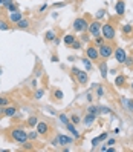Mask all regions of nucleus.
I'll return each mask as SVG.
<instances>
[{
	"mask_svg": "<svg viewBox=\"0 0 133 152\" xmlns=\"http://www.w3.org/2000/svg\"><path fill=\"white\" fill-rule=\"evenodd\" d=\"M101 35L106 39V42H112L116 35V29L112 23H103L101 25Z\"/></svg>",
	"mask_w": 133,
	"mask_h": 152,
	"instance_id": "nucleus-1",
	"label": "nucleus"
},
{
	"mask_svg": "<svg viewBox=\"0 0 133 152\" xmlns=\"http://www.w3.org/2000/svg\"><path fill=\"white\" fill-rule=\"evenodd\" d=\"M11 137H12V140L14 142H17V143H25V142H28V132L25 131V129H20V128H15V129H12L11 132Z\"/></svg>",
	"mask_w": 133,
	"mask_h": 152,
	"instance_id": "nucleus-2",
	"label": "nucleus"
},
{
	"mask_svg": "<svg viewBox=\"0 0 133 152\" xmlns=\"http://www.w3.org/2000/svg\"><path fill=\"white\" fill-rule=\"evenodd\" d=\"M72 28H73V31H75V32H86L87 28H89V22L84 17H78V19L73 20Z\"/></svg>",
	"mask_w": 133,
	"mask_h": 152,
	"instance_id": "nucleus-3",
	"label": "nucleus"
},
{
	"mask_svg": "<svg viewBox=\"0 0 133 152\" xmlns=\"http://www.w3.org/2000/svg\"><path fill=\"white\" fill-rule=\"evenodd\" d=\"M98 52L101 58H110L113 56V46L109 45V43H103L101 46H98Z\"/></svg>",
	"mask_w": 133,
	"mask_h": 152,
	"instance_id": "nucleus-4",
	"label": "nucleus"
},
{
	"mask_svg": "<svg viewBox=\"0 0 133 152\" xmlns=\"http://www.w3.org/2000/svg\"><path fill=\"white\" fill-rule=\"evenodd\" d=\"M101 22L99 20H93V22H90L89 23V28H87V31H89V34L93 37H98V35H101Z\"/></svg>",
	"mask_w": 133,
	"mask_h": 152,
	"instance_id": "nucleus-5",
	"label": "nucleus"
},
{
	"mask_svg": "<svg viewBox=\"0 0 133 152\" xmlns=\"http://www.w3.org/2000/svg\"><path fill=\"white\" fill-rule=\"evenodd\" d=\"M86 57H89L92 62H98V58H99L98 48L95 46V45H90V46H87V49H86Z\"/></svg>",
	"mask_w": 133,
	"mask_h": 152,
	"instance_id": "nucleus-6",
	"label": "nucleus"
},
{
	"mask_svg": "<svg viewBox=\"0 0 133 152\" xmlns=\"http://www.w3.org/2000/svg\"><path fill=\"white\" fill-rule=\"evenodd\" d=\"M113 54H115V60L119 65H124L125 58H127V52L124 48H116V49H113Z\"/></svg>",
	"mask_w": 133,
	"mask_h": 152,
	"instance_id": "nucleus-7",
	"label": "nucleus"
},
{
	"mask_svg": "<svg viewBox=\"0 0 133 152\" xmlns=\"http://www.w3.org/2000/svg\"><path fill=\"white\" fill-rule=\"evenodd\" d=\"M55 140H57L58 146H66V144H72L75 138L67 137V135H63V134H57V138H55Z\"/></svg>",
	"mask_w": 133,
	"mask_h": 152,
	"instance_id": "nucleus-8",
	"label": "nucleus"
},
{
	"mask_svg": "<svg viewBox=\"0 0 133 152\" xmlns=\"http://www.w3.org/2000/svg\"><path fill=\"white\" fill-rule=\"evenodd\" d=\"M98 69H99L101 77H103L104 80L107 78V75H109V66H107V62H106V60H101V62L98 63Z\"/></svg>",
	"mask_w": 133,
	"mask_h": 152,
	"instance_id": "nucleus-9",
	"label": "nucleus"
},
{
	"mask_svg": "<svg viewBox=\"0 0 133 152\" xmlns=\"http://www.w3.org/2000/svg\"><path fill=\"white\" fill-rule=\"evenodd\" d=\"M77 80H78V83L81 85V86H86L87 85V81H89V74L86 72V71H80L77 75Z\"/></svg>",
	"mask_w": 133,
	"mask_h": 152,
	"instance_id": "nucleus-10",
	"label": "nucleus"
},
{
	"mask_svg": "<svg viewBox=\"0 0 133 152\" xmlns=\"http://www.w3.org/2000/svg\"><path fill=\"white\" fill-rule=\"evenodd\" d=\"M95 120H97V115H93V114H89V112H87V115L84 117V118H81V123H83L86 128H89V126H92V124H93Z\"/></svg>",
	"mask_w": 133,
	"mask_h": 152,
	"instance_id": "nucleus-11",
	"label": "nucleus"
},
{
	"mask_svg": "<svg viewBox=\"0 0 133 152\" xmlns=\"http://www.w3.org/2000/svg\"><path fill=\"white\" fill-rule=\"evenodd\" d=\"M23 17L22 11H14V12H9V23H17V22Z\"/></svg>",
	"mask_w": 133,
	"mask_h": 152,
	"instance_id": "nucleus-12",
	"label": "nucleus"
},
{
	"mask_svg": "<svg viewBox=\"0 0 133 152\" xmlns=\"http://www.w3.org/2000/svg\"><path fill=\"white\" fill-rule=\"evenodd\" d=\"M66 128H67V131L73 135V138H75V140L81 138V134H80V132L77 131V129H75V124H73V123H71V121H69V123L66 124Z\"/></svg>",
	"mask_w": 133,
	"mask_h": 152,
	"instance_id": "nucleus-13",
	"label": "nucleus"
},
{
	"mask_svg": "<svg viewBox=\"0 0 133 152\" xmlns=\"http://www.w3.org/2000/svg\"><path fill=\"white\" fill-rule=\"evenodd\" d=\"M47 131H49V126H47L45 121H38V123H37V132H38L40 135L47 134Z\"/></svg>",
	"mask_w": 133,
	"mask_h": 152,
	"instance_id": "nucleus-14",
	"label": "nucleus"
},
{
	"mask_svg": "<svg viewBox=\"0 0 133 152\" xmlns=\"http://www.w3.org/2000/svg\"><path fill=\"white\" fill-rule=\"evenodd\" d=\"M15 28H17V29H28L29 28V20L22 17L17 23H15Z\"/></svg>",
	"mask_w": 133,
	"mask_h": 152,
	"instance_id": "nucleus-15",
	"label": "nucleus"
},
{
	"mask_svg": "<svg viewBox=\"0 0 133 152\" xmlns=\"http://www.w3.org/2000/svg\"><path fill=\"white\" fill-rule=\"evenodd\" d=\"M115 11H116V14H118V15H124V12H125V5H124L122 0H118V2H116Z\"/></svg>",
	"mask_w": 133,
	"mask_h": 152,
	"instance_id": "nucleus-16",
	"label": "nucleus"
},
{
	"mask_svg": "<svg viewBox=\"0 0 133 152\" xmlns=\"http://www.w3.org/2000/svg\"><path fill=\"white\" fill-rule=\"evenodd\" d=\"M3 114H5L6 117H14L15 114H17V108H15V106H5Z\"/></svg>",
	"mask_w": 133,
	"mask_h": 152,
	"instance_id": "nucleus-17",
	"label": "nucleus"
},
{
	"mask_svg": "<svg viewBox=\"0 0 133 152\" xmlns=\"http://www.w3.org/2000/svg\"><path fill=\"white\" fill-rule=\"evenodd\" d=\"M87 112H89V114H93V115H101V106L90 105V106L87 108Z\"/></svg>",
	"mask_w": 133,
	"mask_h": 152,
	"instance_id": "nucleus-18",
	"label": "nucleus"
},
{
	"mask_svg": "<svg viewBox=\"0 0 133 152\" xmlns=\"http://www.w3.org/2000/svg\"><path fill=\"white\" fill-rule=\"evenodd\" d=\"M75 39H77V37L73 35V34H66V35H64V39H63V42H64V45H66V46H71Z\"/></svg>",
	"mask_w": 133,
	"mask_h": 152,
	"instance_id": "nucleus-19",
	"label": "nucleus"
},
{
	"mask_svg": "<svg viewBox=\"0 0 133 152\" xmlns=\"http://www.w3.org/2000/svg\"><path fill=\"white\" fill-rule=\"evenodd\" d=\"M81 62H83V65H84V68H86V71H92V68H93V63H92V60H90L89 57H84Z\"/></svg>",
	"mask_w": 133,
	"mask_h": 152,
	"instance_id": "nucleus-20",
	"label": "nucleus"
},
{
	"mask_svg": "<svg viewBox=\"0 0 133 152\" xmlns=\"http://www.w3.org/2000/svg\"><path fill=\"white\" fill-rule=\"evenodd\" d=\"M122 32H124L125 35H130L132 32H133V26L130 23H125L124 26H122Z\"/></svg>",
	"mask_w": 133,
	"mask_h": 152,
	"instance_id": "nucleus-21",
	"label": "nucleus"
},
{
	"mask_svg": "<svg viewBox=\"0 0 133 152\" xmlns=\"http://www.w3.org/2000/svg\"><path fill=\"white\" fill-rule=\"evenodd\" d=\"M124 83H125V77H124V75H116L115 85H116V86H122Z\"/></svg>",
	"mask_w": 133,
	"mask_h": 152,
	"instance_id": "nucleus-22",
	"label": "nucleus"
},
{
	"mask_svg": "<svg viewBox=\"0 0 133 152\" xmlns=\"http://www.w3.org/2000/svg\"><path fill=\"white\" fill-rule=\"evenodd\" d=\"M5 8H6V11H9V12H14V11H17V9H19V8H17V5H15L14 2L8 3V5H5Z\"/></svg>",
	"mask_w": 133,
	"mask_h": 152,
	"instance_id": "nucleus-23",
	"label": "nucleus"
},
{
	"mask_svg": "<svg viewBox=\"0 0 133 152\" xmlns=\"http://www.w3.org/2000/svg\"><path fill=\"white\" fill-rule=\"evenodd\" d=\"M93 42H95V46L98 48V46L103 45V43H106V39H104L103 35H98V37H95V40H93Z\"/></svg>",
	"mask_w": 133,
	"mask_h": 152,
	"instance_id": "nucleus-24",
	"label": "nucleus"
},
{
	"mask_svg": "<svg viewBox=\"0 0 133 152\" xmlns=\"http://www.w3.org/2000/svg\"><path fill=\"white\" fill-rule=\"evenodd\" d=\"M55 39H57V35H55L54 31H47V32H46V40H47V42H54Z\"/></svg>",
	"mask_w": 133,
	"mask_h": 152,
	"instance_id": "nucleus-25",
	"label": "nucleus"
},
{
	"mask_svg": "<svg viewBox=\"0 0 133 152\" xmlns=\"http://www.w3.org/2000/svg\"><path fill=\"white\" fill-rule=\"evenodd\" d=\"M71 123H73V124H78V123H81V118H80V115L78 114H73V115H71Z\"/></svg>",
	"mask_w": 133,
	"mask_h": 152,
	"instance_id": "nucleus-26",
	"label": "nucleus"
},
{
	"mask_svg": "<svg viewBox=\"0 0 133 152\" xmlns=\"http://www.w3.org/2000/svg\"><path fill=\"white\" fill-rule=\"evenodd\" d=\"M43 95H45V91L43 89H37L35 94H34V99L35 100H41V99H43Z\"/></svg>",
	"mask_w": 133,
	"mask_h": 152,
	"instance_id": "nucleus-27",
	"label": "nucleus"
},
{
	"mask_svg": "<svg viewBox=\"0 0 133 152\" xmlns=\"http://www.w3.org/2000/svg\"><path fill=\"white\" fill-rule=\"evenodd\" d=\"M54 97H55V100H63L64 94H63L61 89H55V91H54Z\"/></svg>",
	"mask_w": 133,
	"mask_h": 152,
	"instance_id": "nucleus-28",
	"label": "nucleus"
},
{
	"mask_svg": "<svg viewBox=\"0 0 133 152\" xmlns=\"http://www.w3.org/2000/svg\"><path fill=\"white\" fill-rule=\"evenodd\" d=\"M11 26L8 25V22L6 20H0V31H8Z\"/></svg>",
	"mask_w": 133,
	"mask_h": 152,
	"instance_id": "nucleus-29",
	"label": "nucleus"
},
{
	"mask_svg": "<svg viewBox=\"0 0 133 152\" xmlns=\"http://www.w3.org/2000/svg\"><path fill=\"white\" fill-rule=\"evenodd\" d=\"M37 123H38V118H37V117H29L28 118V124H29V126H37Z\"/></svg>",
	"mask_w": 133,
	"mask_h": 152,
	"instance_id": "nucleus-30",
	"label": "nucleus"
},
{
	"mask_svg": "<svg viewBox=\"0 0 133 152\" xmlns=\"http://www.w3.org/2000/svg\"><path fill=\"white\" fill-rule=\"evenodd\" d=\"M97 97H103L104 95V88H103V85H97Z\"/></svg>",
	"mask_w": 133,
	"mask_h": 152,
	"instance_id": "nucleus-31",
	"label": "nucleus"
},
{
	"mask_svg": "<svg viewBox=\"0 0 133 152\" xmlns=\"http://www.w3.org/2000/svg\"><path fill=\"white\" fill-rule=\"evenodd\" d=\"M58 118H60V121H61L63 124H67L69 121H71V120H69V117L64 115V114H60V115H58Z\"/></svg>",
	"mask_w": 133,
	"mask_h": 152,
	"instance_id": "nucleus-32",
	"label": "nucleus"
},
{
	"mask_svg": "<svg viewBox=\"0 0 133 152\" xmlns=\"http://www.w3.org/2000/svg\"><path fill=\"white\" fill-rule=\"evenodd\" d=\"M71 48H73V49H81V42L75 39V40H73V43L71 45Z\"/></svg>",
	"mask_w": 133,
	"mask_h": 152,
	"instance_id": "nucleus-33",
	"label": "nucleus"
},
{
	"mask_svg": "<svg viewBox=\"0 0 133 152\" xmlns=\"http://www.w3.org/2000/svg\"><path fill=\"white\" fill-rule=\"evenodd\" d=\"M8 105H9L8 97H0V106H8Z\"/></svg>",
	"mask_w": 133,
	"mask_h": 152,
	"instance_id": "nucleus-34",
	"label": "nucleus"
},
{
	"mask_svg": "<svg viewBox=\"0 0 133 152\" xmlns=\"http://www.w3.org/2000/svg\"><path fill=\"white\" fill-rule=\"evenodd\" d=\"M38 135H40V134L37 132V131H32V132H28V138H29V140H35Z\"/></svg>",
	"mask_w": 133,
	"mask_h": 152,
	"instance_id": "nucleus-35",
	"label": "nucleus"
},
{
	"mask_svg": "<svg viewBox=\"0 0 133 152\" xmlns=\"http://www.w3.org/2000/svg\"><path fill=\"white\" fill-rule=\"evenodd\" d=\"M124 65H125V66H129V68H132V66H133V58H132V57H129V56H127V58H125Z\"/></svg>",
	"mask_w": 133,
	"mask_h": 152,
	"instance_id": "nucleus-36",
	"label": "nucleus"
},
{
	"mask_svg": "<svg viewBox=\"0 0 133 152\" xmlns=\"http://www.w3.org/2000/svg\"><path fill=\"white\" fill-rule=\"evenodd\" d=\"M119 101H121V105H122V106H124L125 109H127V106H129V99H125V97H121V99H119Z\"/></svg>",
	"mask_w": 133,
	"mask_h": 152,
	"instance_id": "nucleus-37",
	"label": "nucleus"
},
{
	"mask_svg": "<svg viewBox=\"0 0 133 152\" xmlns=\"http://www.w3.org/2000/svg\"><path fill=\"white\" fill-rule=\"evenodd\" d=\"M104 15H106V11H104V9H99L98 12H97V20H101Z\"/></svg>",
	"mask_w": 133,
	"mask_h": 152,
	"instance_id": "nucleus-38",
	"label": "nucleus"
},
{
	"mask_svg": "<svg viewBox=\"0 0 133 152\" xmlns=\"http://www.w3.org/2000/svg\"><path fill=\"white\" fill-rule=\"evenodd\" d=\"M101 114H112V109L107 106H101Z\"/></svg>",
	"mask_w": 133,
	"mask_h": 152,
	"instance_id": "nucleus-39",
	"label": "nucleus"
},
{
	"mask_svg": "<svg viewBox=\"0 0 133 152\" xmlns=\"http://www.w3.org/2000/svg\"><path fill=\"white\" fill-rule=\"evenodd\" d=\"M98 138H99V142H104V140H107V138H109V132H103Z\"/></svg>",
	"mask_w": 133,
	"mask_h": 152,
	"instance_id": "nucleus-40",
	"label": "nucleus"
},
{
	"mask_svg": "<svg viewBox=\"0 0 133 152\" xmlns=\"http://www.w3.org/2000/svg\"><path fill=\"white\" fill-rule=\"evenodd\" d=\"M66 6V2H57L54 3V8H64Z\"/></svg>",
	"mask_w": 133,
	"mask_h": 152,
	"instance_id": "nucleus-41",
	"label": "nucleus"
},
{
	"mask_svg": "<svg viewBox=\"0 0 133 152\" xmlns=\"http://www.w3.org/2000/svg\"><path fill=\"white\" fill-rule=\"evenodd\" d=\"M127 111H129V112H133V99L129 100V106H127Z\"/></svg>",
	"mask_w": 133,
	"mask_h": 152,
	"instance_id": "nucleus-42",
	"label": "nucleus"
},
{
	"mask_svg": "<svg viewBox=\"0 0 133 152\" xmlns=\"http://www.w3.org/2000/svg\"><path fill=\"white\" fill-rule=\"evenodd\" d=\"M101 142H99V138L98 137H95L93 140H92V146H93V148H97V144H99Z\"/></svg>",
	"mask_w": 133,
	"mask_h": 152,
	"instance_id": "nucleus-43",
	"label": "nucleus"
},
{
	"mask_svg": "<svg viewBox=\"0 0 133 152\" xmlns=\"http://www.w3.org/2000/svg\"><path fill=\"white\" fill-rule=\"evenodd\" d=\"M23 144V148L25 149H28V151H31V149H32V144H31V143H28V142H25V143H22Z\"/></svg>",
	"mask_w": 133,
	"mask_h": 152,
	"instance_id": "nucleus-44",
	"label": "nucleus"
},
{
	"mask_svg": "<svg viewBox=\"0 0 133 152\" xmlns=\"http://www.w3.org/2000/svg\"><path fill=\"white\" fill-rule=\"evenodd\" d=\"M46 9H47V5L45 3V5H41V6H40V9H38V12H40V14H43V12H45V11H46Z\"/></svg>",
	"mask_w": 133,
	"mask_h": 152,
	"instance_id": "nucleus-45",
	"label": "nucleus"
},
{
	"mask_svg": "<svg viewBox=\"0 0 133 152\" xmlns=\"http://www.w3.org/2000/svg\"><path fill=\"white\" fill-rule=\"evenodd\" d=\"M116 142H115V138H107V146H113Z\"/></svg>",
	"mask_w": 133,
	"mask_h": 152,
	"instance_id": "nucleus-46",
	"label": "nucleus"
},
{
	"mask_svg": "<svg viewBox=\"0 0 133 152\" xmlns=\"http://www.w3.org/2000/svg\"><path fill=\"white\" fill-rule=\"evenodd\" d=\"M31 88H34V89H37V80L34 78L32 81H31Z\"/></svg>",
	"mask_w": 133,
	"mask_h": 152,
	"instance_id": "nucleus-47",
	"label": "nucleus"
},
{
	"mask_svg": "<svg viewBox=\"0 0 133 152\" xmlns=\"http://www.w3.org/2000/svg\"><path fill=\"white\" fill-rule=\"evenodd\" d=\"M89 39H90V37H89V35H86V34L81 35V42H89Z\"/></svg>",
	"mask_w": 133,
	"mask_h": 152,
	"instance_id": "nucleus-48",
	"label": "nucleus"
},
{
	"mask_svg": "<svg viewBox=\"0 0 133 152\" xmlns=\"http://www.w3.org/2000/svg\"><path fill=\"white\" fill-rule=\"evenodd\" d=\"M78 72H80V69H78V68H72V74H73V75H77Z\"/></svg>",
	"mask_w": 133,
	"mask_h": 152,
	"instance_id": "nucleus-49",
	"label": "nucleus"
},
{
	"mask_svg": "<svg viewBox=\"0 0 133 152\" xmlns=\"http://www.w3.org/2000/svg\"><path fill=\"white\" fill-rule=\"evenodd\" d=\"M92 100H93V95H92V94H87V101L92 103Z\"/></svg>",
	"mask_w": 133,
	"mask_h": 152,
	"instance_id": "nucleus-50",
	"label": "nucleus"
},
{
	"mask_svg": "<svg viewBox=\"0 0 133 152\" xmlns=\"http://www.w3.org/2000/svg\"><path fill=\"white\" fill-rule=\"evenodd\" d=\"M52 62L57 63V62H58V57H57V56H52Z\"/></svg>",
	"mask_w": 133,
	"mask_h": 152,
	"instance_id": "nucleus-51",
	"label": "nucleus"
},
{
	"mask_svg": "<svg viewBox=\"0 0 133 152\" xmlns=\"http://www.w3.org/2000/svg\"><path fill=\"white\" fill-rule=\"evenodd\" d=\"M107 148H109V146L106 144V146H103V148H101V151H103V152H106V151H107Z\"/></svg>",
	"mask_w": 133,
	"mask_h": 152,
	"instance_id": "nucleus-52",
	"label": "nucleus"
},
{
	"mask_svg": "<svg viewBox=\"0 0 133 152\" xmlns=\"http://www.w3.org/2000/svg\"><path fill=\"white\" fill-rule=\"evenodd\" d=\"M12 2V0H5V2H3V6H5V5H8V3H11Z\"/></svg>",
	"mask_w": 133,
	"mask_h": 152,
	"instance_id": "nucleus-53",
	"label": "nucleus"
},
{
	"mask_svg": "<svg viewBox=\"0 0 133 152\" xmlns=\"http://www.w3.org/2000/svg\"><path fill=\"white\" fill-rule=\"evenodd\" d=\"M3 2H5V0H0V6H3Z\"/></svg>",
	"mask_w": 133,
	"mask_h": 152,
	"instance_id": "nucleus-54",
	"label": "nucleus"
},
{
	"mask_svg": "<svg viewBox=\"0 0 133 152\" xmlns=\"http://www.w3.org/2000/svg\"><path fill=\"white\" fill-rule=\"evenodd\" d=\"M130 88H132V91H133V81H132V86H130Z\"/></svg>",
	"mask_w": 133,
	"mask_h": 152,
	"instance_id": "nucleus-55",
	"label": "nucleus"
}]
</instances>
